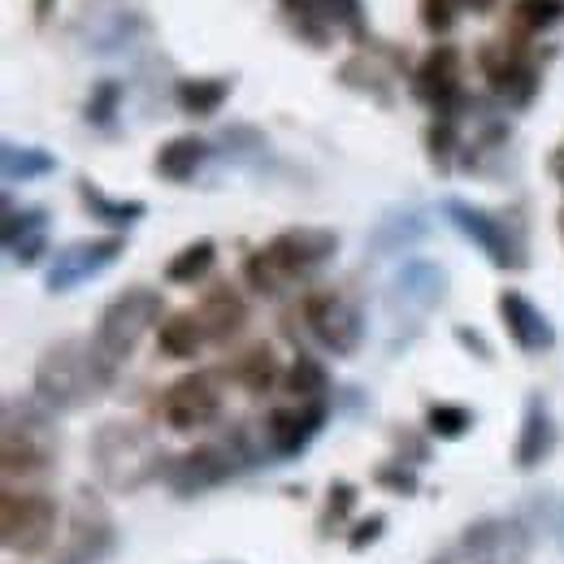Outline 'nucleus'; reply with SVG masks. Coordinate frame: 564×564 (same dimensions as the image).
<instances>
[{
  "mask_svg": "<svg viewBox=\"0 0 564 564\" xmlns=\"http://www.w3.org/2000/svg\"><path fill=\"white\" fill-rule=\"evenodd\" d=\"M91 469L100 478V487L113 495H135L143 487H152L156 478H165L170 456L161 447V438L140 422H113L96 425L91 443H87Z\"/></svg>",
  "mask_w": 564,
  "mask_h": 564,
  "instance_id": "f257e3e1",
  "label": "nucleus"
},
{
  "mask_svg": "<svg viewBox=\"0 0 564 564\" xmlns=\"http://www.w3.org/2000/svg\"><path fill=\"white\" fill-rule=\"evenodd\" d=\"M339 252V235L326 226H286L243 261V279L257 295H279L286 282L313 279Z\"/></svg>",
  "mask_w": 564,
  "mask_h": 564,
  "instance_id": "f03ea898",
  "label": "nucleus"
},
{
  "mask_svg": "<svg viewBox=\"0 0 564 564\" xmlns=\"http://www.w3.org/2000/svg\"><path fill=\"white\" fill-rule=\"evenodd\" d=\"M161 322H165V300L152 286H127L105 304L96 335H91V356H96V369L105 373V382L118 378V369L135 356L143 335Z\"/></svg>",
  "mask_w": 564,
  "mask_h": 564,
  "instance_id": "7ed1b4c3",
  "label": "nucleus"
},
{
  "mask_svg": "<svg viewBox=\"0 0 564 564\" xmlns=\"http://www.w3.org/2000/svg\"><path fill=\"white\" fill-rule=\"evenodd\" d=\"M105 373L96 369L91 339H62L35 365V400L53 413H78L105 391Z\"/></svg>",
  "mask_w": 564,
  "mask_h": 564,
  "instance_id": "20e7f679",
  "label": "nucleus"
},
{
  "mask_svg": "<svg viewBox=\"0 0 564 564\" xmlns=\"http://www.w3.org/2000/svg\"><path fill=\"white\" fill-rule=\"evenodd\" d=\"M62 452L53 409L40 400H4V430H0V456H4V478H40L53 469Z\"/></svg>",
  "mask_w": 564,
  "mask_h": 564,
  "instance_id": "39448f33",
  "label": "nucleus"
},
{
  "mask_svg": "<svg viewBox=\"0 0 564 564\" xmlns=\"http://www.w3.org/2000/svg\"><path fill=\"white\" fill-rule=\"evenodd\" d=\"M478 66H482V78L503 109H530L539 87H543V66H539L534 44L525 35H512V31H503L499 40H487L478 48Z\"/></svg>",
  "mask_w": 564,
  "mask_h": 564,
  "instance_id": "423d86ee",
  "label": "nucleus"
},
{
  "mask_svg": "<svg viewBox=\"0 0 564 564\" xmlns=\"http://www.w3.org/2000/svg\"><path fill=\"white\" fill-rule=\"evenodd\" d=\"M57 534V499L44 491H13L0 495V539L13 556H44Z\"/></svg>",
  "mask_w": 564,
  "mask_h": 564,
  "instance_id": "0eeeda50",
  "label": "nucleus"
},
{
  "mask_svg": "<svg viewBox=\"0 0 564 564\" xmlns=\"http://www.w3.org/2000/svg\"><path fill=\"white\" fill-rule=\"evenodd\" d=\"M447 221L469 239V243H478V252L491 261L495 270H512V274H521L525 265H530V257H525V239L512 230V221L503 217V213H491L482 209V205H469V200H460V196H452L447 205Z\"/></svg>",
  "mask_w": 564,
  "mask_h": 564,
  "instance_id": "6e6552de",
  "label": "nucleus"
},
{
  "mask_svg": "<svg viewBox=\"0 0 564 564\" xmlns=\"http://www.w3.org/2000/svg\"><path fill=\"white\" fill-rule=\"evenodd\" d=\"M118 547V521L91 487H78L70 503V530L57 543L53 564H100Z\"/></svg>",
  "mask_w": 564,
  "mask_h": 564,
  "instance_id": "1a4fd4ad",
  "label": "nucleus"
},
{
  "mask_svg": "<svg viewBox=\"0 0 564 564\" xmlns=\"http://www.w3.org/2000/svg\"><path fill=\"white\" fill-rule=\"evenodd\" d=\"M413 100H422L434 118H460L474 100L465 91V57L456 44H430L417 70L409 78Z\"/></svg>",
  "mask_w": 564,
  "mask_h": 564,
  "instance_id": "9d476101",
  "label": "nucleus"
},
{
  "mask_svg": "<svg viewBox=\"0 0 564 564\" xmlns=\"http://www.w3.org/2000/svg\"><path fill=\"white\" fill-rule=\"evenodd\" d=\"M221 369H192L183 378H174L161 395V422L178 434L187 430H205L221 417V404H226V391H221Z\"/></svg>",
  "mask_w": 564,
  "mask_h": 564,
  "instance_id": "9b49d317",
  "label": "nucleus"
},
{
  "mask_svg": "<svg viewBox=\"0 0 564 564\" xmlns=\"http://www.w3.org/2000/svg\"><path fill=\"white\" fill-rule=\"evenodd\" d=\"M300 313H304V326L313 330V339L335 356H352L365 339V317L352 300L335 286H313L304 291L300 300Z\"/></svg>",
  "mask_w": 564,
  "mask_h": 564,
  "instance_id": "f8f14e48",
  "label": "nucleus"
},
{
  "mask_svg": "<svg viewBox=\"0 0 564 564\" xmlns=\"http://www.w3.org/2000/svg\"><path fill=\"white\" fill-rule=\"evenodd\" d=\"M243 465H248L243 438L235 434L230 443H200V447L174 456L170 469H165V482H170L174 495H200V491L221 487V482H230Z\"/></svg>",
  "mask_w": 564,
  "mask_h": 564,
  "instance_id": "ddd939ff",
  "label": "nucleus"
},
{
  "mask_svg": "<svg viewBox=\"0 0 564 564\" xmlns=\"http://www.w3.org/2000/svg\"><path fill=\"white\" fill-rule=\"evenodd\" d=\"M127 252V239L122 235H105V239H74L66 248L53 252V265H48V279L44 286L53 295H66L83 282L100 279L109 265H118V257Z\"/></svg>",
  "mask_w": 564,
  "mask_h": 564,
  "instance_id": "4468645a",
  "label": "nucleus"
},
{
  "mask_svg": "<svg viewBox=\"0 0 564 564\" xmlns=\"http://www.w3.org/2000/svg\"><path fill=\"white\" fill-rule=\"evenodd\" d=\"M330 417V400H291L274 409L265 425H261V438H265V452L279 456V460H291L300 456Z\"/></svg>",
  "mask_w": 564,
  "mask_h": 564,
  "instance_id": "2eb2a0df",
  "label": "nucleus"
},
{
  "mask_svg": "<svg viewBox=\"0 0 564 564\" xmlns=\"http://www.w3.org/2000/svg\"><path fill=\"white\" fill-rule=\"evenodd\" d=\"M447 295V270L434 265V261H409L395 279H391V291H387V308L395 322L404 317H425L430 308H438Z\"/></svg>",
  "mask_w": 564,
  "mask_h": 564,
  "instance_id": "dca6fc26",
  "label": "nucleus"
},
{
  "mask_svg": "<svg viewBox=\"0 0 564 564\" xmlns=\"http://www.w3.org/2000/svg\"><path fill=\"white\" fill-rule=\"evenodd\" d=\"M460 552L469 564H521L530 556V530L508 517H487L465 530Z\"/></svg>",
  "mask_w": 564,
  "mask_h": 564,
  "instance_id": "f3484780",
  "label": "nucleus"
},
{
  "mask_svg": "<svg viewBox=\"0 0 564 564\" xmlns=\"http://www.w3.org/2000/svg\"><path fill=\"white\" fill-rule=\"evenodd\" d=\"M495 308H499V322H503L508 339H512L521 352L539 356V352H552V348H556V330H552L547 313H543L525 291H517V286L499 291Z\"/></svg>",
  "mask_w": 564,
  "mask_h": 564,
  "instance_id": "a211bd4d",
  "label": "nucleus"
},
{
  "mask_svg": "<svg viewBox=\"0 0 564 564\" xmlns=\"http://www.w3.org/2000/svg\"><path fill=\"white\" fill-rule=\"evenodd\" d=\"M4 252L22 270L40 265V257L48 252V209H18L13 200H4Z\"/></svg>",
  "mask_w": 564,
  "mask_h": 564,
  "instance_id": "6ab92c4d",
  "label": "nucleus"
},
{
  "mask_svg": "<svg viewBox=\"0 0 564 564\" xmlns=\"http://www.w3.org/2000/svg\"><path fill=\"white\" fill-rule=\"evenodd\" d=\"M556 422H552V409L543 395H530L525 400V417H521V434H517V447H512V460L517 469H539L552 452H556Z\"/></svg>",
  "mask_w": 564,
  "mask_h": 564,
  "instance_id": "aec40b11",
  "label": "nucleus"
},
{
  "mask_svg": "<svg viewBox=\"0 0 564 564\" xmlns=\"http://www.w3.org/2000/svg\"><path fill=\"white\" fill-rule=\"evenodd\" d=\"M196 313H200V322H205L209 344H217V348H226V344H230L235 335H243V326H248V300H243L230 282H213Z\"/></svg>",
  "mask_w": 564,
  "mask_h": 564,
  "instance_id": "412c9836",
  "label": "nucleus"
},
{
  "mask_svg": "<svg viewBox=\"0 0 564 564\" xmlns=\"http://www.w3.org/2000/svg\"><path fill=\"white\" fill-rule=\"evenodd\" d=\"M378 44L373 48H360L352 53L339 70H335V83L339 87H348V91H360V96H369L373 105H382V109H391L395 105V78L382 70V62H378Z\"/></svg>",
  "mask_w": 564,
  "mask_h": 564,
  "instance_id": "4be33fe9",
  "label": "nucleus"
},
{
  "mask_svg": "<svg viewBox=\"0 0 564 564\" xmlns=\"http://www.w3.org/2000/svg\"><path fill=\"white\" fill-rule=\"evenodd\" d=\"M205 344H209V335H205V322L196 308L165 313V322L156 326V348L170 360H192V356H200Z\"/></svg>",
  "mask_w": 564,
  "mask_h": 564,
  "instance_id": "5701e85b",
  "label": "nucleus"
},
{
  "mask_svg": "<svg viewBox=\"0 0 564 564\" xmlns=\"http://www.w3.org/2000/svg\"><path fill=\"white\" fill-rule=\"evenodd\" d=\"M235 91V78L226 74H209V78H178L174 83V105L187 113V118H213Z\"/></svg>",
  "mask_w": 564,
  "mask_h": 564,
  "instance_id": "b1692460",
  "label": "nucleus"
},
{
  "mask_svg": "<svg viewBox=\"0 0 564 564\" xmlns=\"http://www.w3.org/2000/svg\"><path fill=\"white\" fill-rule=\"evenodd\" d=\"M205 161H209V143L200 140V135H174V140L161 143L152 170H156L165 183H187V178H196V170H200Z\"/></svg>",
  "mask_w": 564,
  "mask_h": 564,
  "instance_id": "393cba45",
  "label": "nucleus"
},
{
  "mask_svg": "<svg viewBox=\"0 0 564 564\" xmlns=\"http://www.w3.org/2000/svg\"><path fill=\"white\" fill-rule=\"evenodd\" d=\"M230 382H239L248 395H265L274 382H282V369H279V356L270 344H252L248 352H239L230 365H226Z\"/></svg>",
  "mask_w": 564,
  "mask_h": 564,
  "instance_id": "a878e982",
  "label": "nucleus"
},
{
  "mask_svg": "<svg viewBox=\"0 0 564 564\" xmlns=\"http://www.w3.org/2000/svg\"><path fill=\"white\" fill-rule=\"evenodd\" d=\"M0 174L4 183H35V178H48L57 174V156L48 148H35V143H4L0 148Z\"/></svg>",
  "mask_w": 564,
  "mask_h": 564,
  "instance_id": "bb28decb",
  "label": "nucleus"
},
{
  "mask_svg": "<svg viewBox=\"0 0 564 564\" xmlns=\"http://www.w3.org/2000/svg\"><path fill=\"white\" fill-rule=\"evenodd\" d=\"M78 200H83V209L91 213L96 221H105V226H118V230H127V226H135L148 205L143 200H118V196H109L100 183H91V178H78Z\"/></svg>",
  "mask_w": 564,
  "mask_h": 564,
  "instance_id": "cd10ccee",
  "label": "nucleus"
},
{
  "mask_svg": "<svg viewBox=\"0 0 564 564\" xmlns=\"http://www.w3.org/2000/svg\"><path fill=\"white\" fill-rule=\"evenodd\" d=\"M282 9V22L291 26V35L300 40V44H308V48H330V22L322 18V9H317V0H279Z\"/></svg>",
  "mask_w": 564,
  "mask_h": 564,
  "instance_id": "c85d7f7f",
  "label": "nucleus"
},
{
  "mask_svg": "<svg viewBox=\"0 0 564 564\" xmlns=\"http://www.w3.org/2000/svg\"><path fill=\"white\" fill-rule=\"evenodd\" d=\"M282 391H286L291 400H326V391H330V373H326V365H322L317 356L295 352L291 369L282 373Z\"/></svg>",
  "mask_w": 564,
  "mask_h": 564,
  "instance_id": "c756f323",
  "label": "nucleus"
},
{
  "mask_svg": "<svg viewBox=\"0 0 564 564\" xmlns=\"http://www.w3.org/2000/svg\"><path fill=\"white\" fill-rule=\"evenodd\" d=\"M317 9H322V18L330 22V31H339V35H348V40H352L356 53H360V48H373L365 0H317Z\"/></svg>",
  "mask_w": 564,
  "mask_h": 564,
  "instance_id": "7c9ffc66",
  "label": "nucleus"
},
{
  "mask_svg": "<svg viewBox=\"0 0 564 564\" xmlns=\"http://www.w3.org/2000/svg\"><path fill=\"white\" fill-rule=\"evenodd\" d=\"M561 18H564V0H517V4L508 9V26H503V31L534 40V35L552 31Z\"/></svg>",
  "mask_w": 564,
  "mask_h": 564,
  "instance_id": "2f4dec72",
  "label": "nucleus"
},
{
  "mask_svg": "<svg viewBox=\"0 0 564 564\" xmlns=\"http://www.w3.org/2000/svg\"><path fill=\"white\" fill-rule=\"evenodd\" d=\"M213 261H217V243H213V239H196V243H187V248H178V252L170 257L165 282H174V286H196V282L213 270Z\"/></svg>",
  "mask_w": 564,
  "mask_h": 564,
  "instance_id": "473e14b6",
  "label": "nucleus"
},
{
  "mask_svg": "<svg viewBox=\"0 0 564 564\" xmlns=\"http://www.w3.org/2000/svg\"><path fill=\"white\" fill-rule=\"evenodd\" d=\"M122 91H127L122 78H100V83H91V91H87V100H83V122L96 127V131H109V127L118 122Z\"/></svg>",
  "mask_w": 564,
  "mask_h": 564,
  "instance_id": "72a5a7b5",
  "label": "nucleus"
},
{
  "mask_svg": "<svg viewBox=\"0 0 564 564\" xmlns=\"http://www.w3.org/2000/svg\"><path fill=\"white\" fill-rule=\"evenodd\" d=\"M456 152H460V118H434L425 127V156L438 174L456 170Z\"/></svg>",
  "mask_w": 564,
  "mask_h": 564,
  "instance_id": "f704fd0d",
  "label": "nucleus"
},
{
  "mask_svg": "<svg viewBox=\"0 0 564 564\" xmlns=\"http://www.w3.org/2000/svg\"><path fill=\"white\" fill-rule=\"evenodd\" d=\"M422 235H425V221L417 213H391V217L378 221V230H373L369 243L378 252H400V248H413Z\"/></svg>",
  "mask_w": 564,
  "mask_h": 564,
  "instance_id": "c9c22d12",
  "label": "nucleus"
},
{
  "mask_svg": "<svg viewBox=\"0 0 564 564\" xmlns=\"http://www.w3.org/2000/svg\"><path fill=\"white\" fill-rule=\"evenodd\" d=\"M425 430H430L434 438H465V434L474 430V413H469L465 404L438 400V404L425 409Z\"/></svg>",
  "mask_w": 564,
  "mask_h": 564,
  "instance_id": "e433bc0d",
  "label": "nucleus"
},
{
  "mask_svg": "<svg viewBox=\"0 0 564 564\" xmlns=\"http://www.w3.org/2000/svg\"><path fill=\"white\" fill-rule=\"evenodd\" d=\"M356 508V487L352 482H330V495H326V508H322V534H335L348 512Z\"/></svg>",
  "mask_w": 564,
  "mask_h": 564,
  "instance_id": "4c0bfd02",
  "label": "nucleus"
},
{
  "mask_svg": "<svg viewBox=\"0 0 564 564\" xmlns=\"http://www.w3.org/2000/svg\"><path fill=\"white\" fill-rule=\"evenodd\" d=\"M417 18H422V26L434 40H443V35L456 26L460 4H456V0H417Z\"/></svg>",
  "mask_w": 564,
  "mask_h": 564,
  "instance_id": "58836bf2",
  "label": "nucleus"
},
{
  "mask_svg": "<svg viewBox=\"0 0 564 564\" xmlns=\"http://www.w3.org/2000/svg\"><path fill=\"white\" fill-rule=\"evenodd\" d=\"M530 512L543 521V530L564 547V495H539V499H530Z\"/></svg>",
  "mask_w": 564,
  "mask_h": 564,
  "instance_id": "ea45409f",
  "label": "nucleus"
},
{
  "mask_svg": "<svg viewBox=\"0 0 564 564\" xmlns=\"http://www.w3.org/2000/svg\"><path fill=\"white\" fill-rule=\"evenodd\" d=\"M373 482H378V487H387V491H395V495H417V474H413V469H404V460L378 465V469H373Z\"/></svg>",
  "mask_w": 564,
  "mask_h": 564,
  "instance_id": "a19ab883",
  "label": "nucleus"
},
{
  "mask_svg": "<svg viewBox=\"0 0 564 564\" xmlns=\"http://www.w3.org/2000/svg\"><path fill=\"white\" fill-rule=\"evenodd\" d=\"M452 335H456V344H460L465 352H469V356H478L482 365H491V360H495V348H491V344H487V335H482V330H474V326H456Z\"/></svg>",
  "mask_w": 564,
  "mask_h": 564,
  "instance_id": "79ce46f5",
  "label": "nucleus"
},
{
  "mask_svg": "<svg viewBox=\"0 0 564 564\" xmlns=\"http://www.w3.org/2000/svg\"><path fill=\"white\" fill-rule=\"evenodd\" d=\"M382 525H387V517H382V512H373V517H365V521L356 525V534H348V547H352V552H365L369 543H378V534H382Z\"/></svg>",
  "mask_w": 564,
  "mask_h": 564,
  "instance_id": "37998d69",
  "label": "nucleus"
},
{
  "mask_svg": "<svg viewBox=\"0 0 564 564\" xmlns=\"http://www.w3.org/2000/svg\"><path fill=\"white\" fill-rule=\"evenodd\" d=\"M395 447H400V452H409L413 460H425V443L417 438V434H409V430H404V434L395 430Z\"/></svg>",
  "mask_w": 564,
  "mask_h": 564,
  "instance_id": "c03bdc74",
  "label": "nucleus"
},
{
  "mask_svg": "<svg viewBox=\"0 0 564 564\" xmlns=\"http://www.w3.org/2000/svg\"><path fill=\"white\" fill-rule=\"evenodd\" d=\"M53 9H57V0H31V18H35V26H48Z\"/></svg>",
  "mask_w": 564,
  "mask_h": 564,
  "instance_id": "a18cd8bd",
  "label": "nucleus"
},
{
  "mask_svg": "<svg viewBox=\"0 0 564 564\" xmlns=\"http://www.w3.org/2000/svg\"><path fill=\"white\" fill-rule=\"evenodd\" d=\"M460 9H469V13H491L495 9V0H456Z\"/></svg>",
  "mask_w": 564,
  "mask_h": 564,
  "instance_id": "49530a36",
  "label": "nucleus"
},
{
  "mask_svg": "<svg viewBox=\"0 0 564 564\" xmlns=\"http://www.w3.org/2000/svg\"><path fill=\"white\" fill-rule=\"evenodd\" d=\"M552 174H556V183L564 187V143L556 148V152H552Z\"/></svg>",
  "mask_w": 564,
  "mask_h": 564,
  "instance_id": "de8ad7c7",
  "label": "nucleus"
},
{
  "mask_svg": "<svg viewBox=\"0 0 564 564\" xmlns=\"http://www.w3.org/2000/svg\"><path fill=\"white\" fill-rule=\"evenodd\" d=\"M561 230H564V213H561Z\"/></svg>",
  "mask_w": 564,
  "mask_h": 564,
  "instance_id": "09e8293b",
  "label": "nucleus"
}]
</instances>
